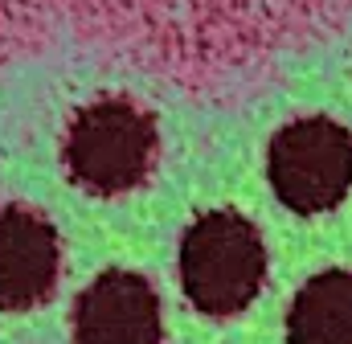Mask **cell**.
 Here are the masks:
<instances>
[{"instance_id":"1","label":"cell","mask_w":352,"mask_h":344,"mask_svg":"<svg viewBox=\"0 0 352 344\" xmlns=\"http://www.w3.org/2000/svg\"><path fill=\"white\" fill-rule=\"evenodd\" d=\"M266 279L263 234L234 209L205 213L180 242V283L197 312L238 316Z\"/></svg>"},{"instance_id":"2","label":"cell","mask_w":352,"mask_h":344,"mask_svg":"<svg viewBox=\"0 0 352 344\" xmlns=\"http://www.w3.org/2000/svg\"><path fill=\"white\" fill-rule=\"evenodd\" d=\"M274 197L295 213H328L352 189V136L324 115L295 119L270 140Z\"/></svg>"},{"instance_id":"3","label":"cell","mask_w":352,"mask_h":344,"mask_svg":"<svg viewBox=\"0 0 352 344\" xmlns=\"http://www.w3.org/2000/svg\"><path fill=\"white\" fill-rule=\"evenodd\" d=\"M156 156V123L123 98L87 107L66 136V164L90 193H123L140 184Z\"/></svg>"},{"instance_id":"4","label":"cell","mask_w":352,"mask_h":344,"mask_svg":"<svg viewBox=\"0 0 352 344\" xmlns=\"http://www.w3.org/2000/svg\"><path fill=\"white\" fill-rule=\"evenodd\" d=\"M160 299L135 270H107L78 295L74 344H160Z\"/></svg>"},{"instance_id":"5","label":"cell","mask_w":352,"mask_h":344,"mask_svg":"<svg viewBox=\"0 0 352 344\" xmlns=\"http://www.w3.org/2000/svg\"><path fill=\"white\" fill-rule=\"evenodd\" d=\"M58 266H62L58 234L41 213L25 205L0 209V308L4 312L37 308L54 291Z\"/></svg>"},{"instance_id":"6","label":"cell","mask_w":352,"mask_h":344,"mask_svg":"<svg viewBox=\"0 0 352 344\" xmlns=\"http://www.w3.org/2000/svg\"><path fill=\"white\" fill-rule=\"evenodd\" d=\"M291 344H352V270H320L287 312Z\"/></svg>"}]
</instances>
